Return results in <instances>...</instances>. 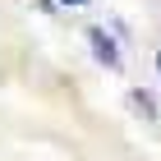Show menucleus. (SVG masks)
<instances>
[{"label": "nucleus", "mask_w": 161, "mask_h": 161, "mask_svg": "<svg viewBox=\"0 0 161 161\" xmlns=\"http://www.w3.org/2000/svg\"><path fill=\"white\" fill-rule=\"evenodd\" d=\"M87 42H92V55H97L106 69H120L124 64V55H120V46H115L111 37H106V28H87Z\"/></svg>", "instance_id": "f257e3e1"}, {"label": "nucleus", "mask_w": 161, "mask_h": 161, "mask_svg": "<svg viewBox=\"0 0 161 161\" xmlns=\"http://www.w3.org/2000/svg\"><path fill=\"white\" fill-rule=\"evenodd\" d=\"M60 5H87V0H60Z\"/></svg>", "instance_id": "f03ea898"}, {"label": "nucleus", "mask_w": 161, "mask_h": 161, "mask_svg": "<svg viewBox=\"0 0 161 161\" xmlns=\"http://www.w3.org/2000/svg\"><path fill=\"white\" fill-rule=\"evenodd\" d=\"M157 69H161V55H157Z\"/></svg>", "instance_id": "7ed1b4c3"}]
</instances>
